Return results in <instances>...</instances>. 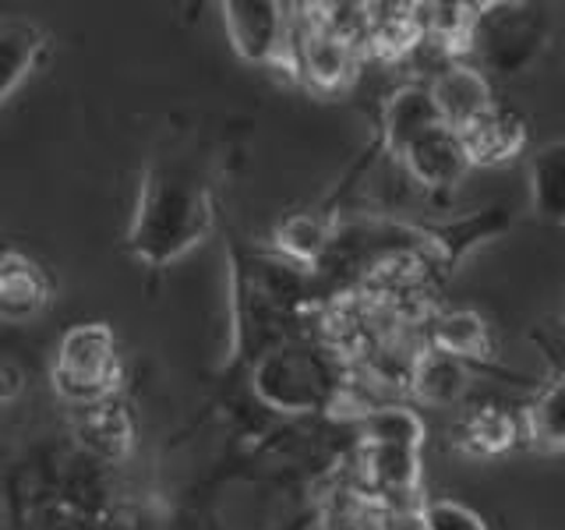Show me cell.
Masks as SVG:
<instances>
[{
    "mask_svg": "<svg viewBox=\"0 0 565 530\" xmlns=\"http://www.w3.org/2000/svg\"><path fill=\"white\" fill-rule=\"evenodd\" d=\"M530 199L544 220L562 223L565 205V146L552 141L530 159Z\"/></svg>",
    "mask_w": 565,
    "mask_h": 530,
    "instance_id": "16",
    "label": "cell"
},
{
    "mask_svg": "<svg viewBox=\"0 0 565 530\" xmlns=\"http://www.w3.org/2000/svg\"><path fill=\"white\" fill-rule=\"evenodd\" d=\"M262 403L287 414H308L340 403L343 379L322 353L308 347H273L265 350L252 371Z\"/></svg>",
    "mask_w": 565,
    "mask_h": 530,
    "instance_id": "3",
    "label": "cell"
},
{
    "mask_svg": "<svg viewBox=\"0 0 565 530\" xmlns=\"http://www.w3.org/2000/svg\"><path fill=\"white\" fill-rule=\"evenodd\" d=\"M276 241H279V252L287 258L311 265L329 252L332 230L318 212H294V216L282 220V226L276 230Z\"/></svg>",
    "mask_w": 565,
    "mask_h": 530,
    "instance_id": "17",
    "label": "cell"
},
{
    "mask_svg": "<svg viewBox=\"0 0 565 530\" xmlns=\"http://www.w3.org/2000/svg\"><path fill=\"white\" fill-rule=\"evenodd\" d=\"M223 25L230 35V46H234L244 64H290V4H279V0H230V4H223Z\"/></svg>",
    "mask_w": 565,
    "mask_h": 530,
    "instance_id": "6",
    "label": "cell"
},
{
    "mask_svg": "<svg viewBox=\"0 0 565 530\" xmlns=\"http://www.w3.org/2000/svg\"><path fill=\"white\" fill-rule=\"evenodd\" d=\"M361 442H364V481L367 491L393 509L411 502L420 485V446H424V421L411 406L382 403L361 411Z\"/></svg>",
    "mask_w": 565,
    "mask_h": 530,
    "instance_id": "2",
    "label": "cell"
},
{
    "mask_svg": "<svg viewBox=\"0 0 565 530\" xmlns=\"http://www.w3.org/2000/svg\"><path fill=\"white\" fill-rule=\"evenodd\" d=\"M385 530H424V527L417 520V512L406 509V512H393V517L385 520Z\"/></svg>",
    "mask_w": 565,
    "mask_h": 530,
    "instance_id": "23",
    "label": "cell"
},
{
    "mask_svg": "<svg viewBox=\"0 0 565 530\" xmlns=\"http://www.w3.org/2000/svg\"><path fill=\"white\" fill-rule=\"evenodd\" d=\"M406 382H411L414 396L428 406H452L463 400L467 385H470V368L467 361L449 358L435 347H424L411 358L406 368Z\"/></svg>",
    "mask_w": 565,
    "mask_h": 530,
    "instance_id": "11",
    "label": "cell"
},
{
    "mask_svg": "<svg viewBox=\"0 0 565 530\" xmlns=\"http://www.w3.org/2000/svg\"><path fill=\"white\" fill-rule=\"evenodd\" d=\"M428 96L438 110V120L452 131H463L467 124L484 117L494 99H491V82L477 64H446L431 78Z\"/></svg>",
    "mask_w": 565,
    "mask_h": 530,
    "instance_id": "9",
    "label": "cell"
},
{
    "mask_svg": "<svg viewBox=\"0 0 565 530\" xmlns=\"http://www.w3.org/2000/svg\"><path fill=\"white\" fill-rule=\"evenodd\" d=\"M399 163L411 173V181H417L420 188H452L473 170L470 156L463 149V138H459L452 128L438 124V128L424 131L420 138H414L411 146L399 152Z\"/></svg>",
    "mask_w": 565,
    "mask_h": 530,
    "instance_id": "8",
    "label": "cell"
},
{
    "mask_svg": "<svg viewBox=\"0 0 565 530\" xmlns=\"http://www.w3.org/2000/svg\"><path fill=\"white\" fill-rule=\"evenodd\" d=\"M358 57H361L358 46H350L343 40H335L332 32L318 29L311 14H305L300 22H297V14H294L290 67H297L308 85L322 88V93L347 88L350 78L358 75Z\"/></svg>",
    "mask_w": 565,
    "mask_h": 530,
    "instance_id": "7",
    "label": "cell"
},
{
    "mask_svg": "<svg viewBox=\"0 0 565 530\" xmlns=\"http://www.w3.org/2000/svg\"><path fill=\"white\" fill-rule=\"evenodd\" d=\"M438 110L428 96V85H399L382 106V135L396 156L424 131L438 128Z\"/></svg>",
    "mask_w": 565,
    "mask_h": 530,
    "instance_id": "13",
    "label": "cell"
},
{
    "mask_svg": "<svg viewBox=\"0 0 565 530\" xmlns=\"http://www.w3.org/2000/svg\"><path fill=\"white\" fill-rule=\"evenodd\" d=\"M50 276L25 252H0V322L25 326L50 305Z\"/></svg>",
    "mask_w": 565,
    "mask_h": 530,
    "instance_id": "10",
    "label": "cell"
},
{
    "mask_svg": "<svg viewBox=\"0 0 565 530\" xmlns=\"http://www.w3.org/2000/svg\"><path fill=\"white\" fill-rule=\"evenodd\" d=\"M459 442L470 449V453H502L505 446H512V438H516V428H512V421L502 414V411H477L463 421V428H459Z\"/></svg>",
    "mask_w": 565,
    "mask_h": 530,
    "instance_id": "20",
    "label": "cell"
},
{
    "mask_svg": "<svg viewBox=\"0 0 565 530\" xmlns=\"http://www.w3.org/2000/svg\"><path fill=\"white\" fill-rule=\"evenodd\" d=\"M82 435L88 446L99 449L103 456H124L131 446V421L114 400H103V403L85 406Z\"/></svg>",
    "mask_w": 565,
    "mask_h": 530,
    "instance_id": "18",
    "label": "cell"
},
{
    "mask_svg": "<svg viewBox=\"0 0 565 530\" xmlns=\"http://www.w3.org/2000/svg\"><path fill=\"white\" fill-rule=\"evenodd\" d=\"M467 40L481 64H488L491 71H502V75H516V71L534 64V57L541 53L547 40V22L534 8L494 4L473 14Z\"/></svg>",
    "mask_w": 565,
    "mask_h": 530,
    "instance_id": "5",
    "label": "cell"
},
{
    "mask_svg": "<svg viewBox=\"0 0 565 530\" xmlns=\"http://www.w3.org/2000/svg\"><path fill=\"white\" fill-rule=\"evenodd\" d=\"M565 432V389L562 379H552L534 396L526 411V435L537 442L541 449H562Z\"/></svg>",
    "mask_w": 565,
    "mask_h": 530,
    "instance_id": "19",
    "label": "cell"
},
{
    "mask_svg": "<svg viewBox=\"0 0 565 530\" xmlns=\"http://www.w3.org/2000/svg\"><path fill=\"white\" fill-rule=\"evenodd\" d=\"M463 138V149L470 156V167H491V163H505L512 159L526 141L523 124L512 117L502 106H491L484 117H477L473 124H467L463 131H456Z\"/></svg>",
    "mask_w": 565,
    "mask_h": 530,
    "instance_id": "14",
    "label": "cell"
},
{
    "mask_svg": "<svg viewBox=\"0 0 565 530\" xmlns=\"http://www.w3.org/2000/svg\"><path fill=\"white\" fill-rule=\"evenodd\" d=\"M117 340L106 322H78L61 336L53 361V389L75 406L114 400L117 389Z\"/></svg>",
    "mask_w": 565,
    "mask_h": 530,
    "instance_id": "4",
    "label": "cell"
},
{
    "mask_svg": "<svg viewBox=\"0 0 565 530\" xmlns=\"http://www.w3.org/2000/svg\"><path fill=\"white\" fill-rule=\"evenodd\" d=\"M431 347L449 353V358L470 361V358H488L491 340H488V326L481 315L473 311H449L435 318L431 326Z\"/></svg>",
    "mask_w": 565,
    "mask_h": 530,
    "instance_id": "15",
    "label": "cell"
},
{
    "mask_svg": "<svg viewBox=\"0 0 565 530\" xmlns=\"http://www.w3.org/2000/svg\"><path fill=\"white\" fill-rule=\"evenodd\" d=\"M212 226H216V202H212L205 156L194 146L170 141L149 159L141 177L128 226L131 255L159 269L194 252L212 234Z\"/></svg>",
    "mask_w": 565,
    "mask_h": 530,
    "instance_id": "1",
    "label": "cell"
},
{
    "mask_svg": "<svg viewBox=\"0 0 565 530\" xmlns=\"http://www.w3.org/2000/svg\"><path fill=\"white\" fill-rule=\"evenodd\" d=\"M22 385H25L22 368L8 358H0V403H11L18 393H22Z\"/></svg>",
    "mask_w": 565,
    "mask_h": 530,
    "instance_id": "22",
    "label": "cell"
},
{
    "mask_svg": "<svg viewBox=\"0 0 565 530\" xmlns=\"http://www.w3.org/2000/svg\"><path fill=\"white\" fill-rule=\"evenodd\" d=\"M414 512L424 530H488L481 512H473L470 506L456 502V499H428Z\"/></svg>",
    "mask_w": 565,
    "mask_h": 530,
    "instance_id": "21",
    "label": "cell"
},
{
    "mask_svg": "<svg viewBox=\"0 0 565 530\" xmlns=\"http://www.w3.org/2000/svg\"><path fill=\"white\" fill-rule=\"evenodd\" d=\"M46 50V32L29 18H0V106L22 85Z\"/></svg>",
    "mask_w": 565,
    "mask_h": 530,
    "instance_id": "12",
    "label": "cell"
}]
</instances>
